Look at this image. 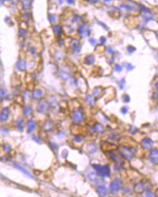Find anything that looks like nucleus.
<instances>
[{
  "label": "nucleus",
  "instance_id": "9d476101",
  "mask_svg": "<svg viewBox=\"0 0 158 197\" xmlns=\"http://www.w3.org/2000/svg\"><path fill=\"white\" fill-rule=\"evenodd\" d=\"M74 84H75V89H77L78 91H80L83 93L87 92V91H88L87 82H86L85 78L82 77L81 75L74 77Z\"/></svg>",
  "mask_w": 158,
  "mask_h": 197
},
{
  "label": "nucleus",
  "instance_id": "a19ab883",
  "mask_svg": "<svg viewBox=\"0 0 158 197\" xmlns=\"http://www.w3.org/2000/svg\"><path fill=\"white\" fill-rule=\"evenodd\" d=\"M129 112H130V109H129L128 106H123V107H121V109H120V112H121L122 114H124V115L128 114Z\"/></svg>",
  "mask_w": 158,
  "mask_h": 197
},
{
  "label": "nucleus",
  "instance_id": "a878e982",
  "mask_svg": "<svg viewBox=\"0 0 158 197\" xmlns=\"http://www.w3.org/2000/svg\"><path fill=\"white\" fill-rule=\"evenodd\" d=\"M43 97V91L41 89H34L33 91V98L35 100H40Z\"/></svg>",
  "mask_w": 158,
  "mask_h": 197
},
{
  "label": "nucleus",
  "instance_id": "1a4fd4ad",
  "mask_svg": "<svg viewBox=\"0 0 158 197\" xmlns=\"http://www.w3.org/2000/svg\"><path fill=\"white\" fill-rule=\"evenodd\" d=\"M150 184V181L148 180H145V179H143V180H140L138 182H136L134 185H133V191H135L136 193H140V194H143L144 192L147 189H150L149 187Z\"/></svg>",
  "mask_w": 158,
  "mask_h": 197
},
{
  "label": "nucleus",
  "instance_id": "37998d69",
  "mask_svg": "<svg viewBox=\"0 0 158 197\" xmlns=\"http://www.w3.org/2000/svg\"><path fill=\"white\" fill-rule=\"evenodd\" d=\"M125 69L128 71H133V69H134V66H133L132 63H127L125 66Z\"/></svg>",
  "mask_w": 158,
  "mask_h": 197
},
{
  "label": "nucleus",
  "instance_id": "6e6552de",
  "mask_svg": "<svg viewBox=\"0 0 158 197\" xmlns=\"http://www.w3.org/2000/svg\"><path fill=\"white\" fill-rule=\"evenodd\" d=\"M107 153L109 155V158L111 159L114 164H124L125 163V159L120 155L118 151L116 150V148L107 151Z\"/></svg>",
  "mask_w": 158,
  "mask_h": 197
},
{
  "label": "nucleus",
  "instance_id": "7c9ffc66",
  "mask_svg": "<svg viewBox=\"0 0 158 197\" xmlns=\"http://www.w3.org/2000/svg\"><path fill=\"white\" fill-rule=\"evenodd\" d=\"M88 42H89V44L91 45V46L94 47V48L99 44L98 40L96 39V38H94V37H91V36L90 37V38H88Z\"/></svg>",
  "mask_w": 158,
  "mask_h": 197
},
{
  "label": "nucleus",
  "instance_id": "2eb2a0df",
  "mask_svg": "<svg viewBox=\"0 0 158 197\" xmlns=\"http://www.w3.org/2000/svg\"><path fill=\"white\" fill-rule=\"evenodd\" d=\"M149 161L153 165H158V148H152V150H150L149 153Z\"/></svg>",
  "mask_w": 158,
  "mask_h": 197
},
{
  "label": "nucleus",
  "instance_id": "2f4dec72",
  "mask_svg": "<svg viewBox=\"0 0 158 197\" xmlns=\"http://www.w3.org/2000/svg\"><path fill=\"white\" fill-rule=\"evenodd\" d=\"M122 189H123V193H124V194H132L133 192V189L130 188L129 186L122 187Z\"/></svg>",
  "mask_w": 158,
  "mask_h": 197
},
{
  "label": "nucleus",
  "instance_id": "a211bd4d",
  "mask_svg": "<svg viewBox=\"0 0 158 197\" xmlns=\"http://www.w3.org/2000/svg\"><path fill=\"white\" fill-rule=\"evenodd\" d=\"M96 191L100 196H107L109 193V189L106 188L105 184H98L95 186Z\"/></svg>",
  "mask_w": 158,
  "mask_h": 197
},
{
  "label": "nucleus",
  "instance_id": "f03ea898",
  "mask_svg": "<svg viewBox=\"0 0 158 197\" xmlns=\"http://www.w3.org/2000/svg\"><path fill=\"white\" fill-rule=\"evenodd\" d=\"M67 46L73 55H76V56L80 55L82 51V43L80 38L76 36H70L68 39Z\"/></svg>",
  "mask_w": 158,
  "mask_h": 197
},
{
  "label": "nucleus",
  "instance_id": "b1692460",
  "mask_svg": "<svg viewBox=\"0 0 158 197\" xmlns=\"http://www.w3.org/2000/svg\"><path fill=\"white\" fill-rule=\"evenodd\" d=\"M27 128H28V132H33L36 129V122L33 119H30L27 122Z\"/></svg>",
  "mask_w": 158,
  "mask_h": 197
},
{
  "label": "nucleus",
  "instance_id": "49530a36",
  "mask_svg": "<svg viewBox=\"0 0 158 197\" xmlns=\"http://www.w3.org/2000/svg\"><path fill=\"white\" fill-rule=\"evenodd\" d=\"M97 24L99 26H101L103 29H104L105 31H107V32H109V27L106 25V24L104 22H101V21H97Z\"/></svg>",
  "mask_w": 158,
  "mask_h": 197
},
{
  "label": "nucleus",
  "instance_id": "a18cd8bd",
  "mask_svg": "<svg viewBox=\"0 0 158 197\" xmlns=\"http://www.w3.org/2000/svg\"><path fill=\"white\" fill-rule=\"evenodd\" d=\"M86 2L89 3L90 5L95 6V5H97L99 2H100V0H86Z\"/></svg>",
  "mask_w": 158,
  "mask_h": 197
},
{
  "label": "nucleus",
  "instance_id": "0eeeda50",
  "mask_svg": "<svg viewBox=\"0 0 158 197\" xmlns=\"http://www.w3.org/2000/svg\"><path fill=\"white\" fill-rule=\"evenodd\" d=\"M123 187V179L121 177H115L113 178L112 180L109 183V193H117L122 189Z\"/></svg>",
  "mask_w": 158,
  "mask_h": 197
},
{
  "label": "nucleus",
  "instance_id": "3c124183",
  "mask_svg": "<svg viewBox=\"0 0 158 197\" xmlns=\"http://www.w3.org/2000/svg\"><path fill=\"white\" fill-rule=\"evenodd\" d=\"M157 56H158V51H157Z\"/></svg>",
  "mask_w": 158,
  "mask_h": 197
},
{
  "label": "nucleus",
  "instance_id": "f704fd0d",
  "mask_svg": "<svg viewBox=\"0 0 158 197\" xmlns=\"http://www.w3.org/2000/svg\"><path fill=\"white\" fill-rule=\"evenodd\" d=\"M48 18H49L51 24H53V25L58 23V21H57V15H50Z\"/></svg>",
  "mask_w": 158,
  "mask_h": 197
},
{
  "label": "nucleus",
  "instance_id": "4c0bfd02",
  "mask_svg": "<svg viewBox=\"0 0 158 197\" xmlns=\"http://www.w3.org/2000/svg\"><path fill=\"white\" fill-rule=\"evenodd\" d=\"M98 42H99V44H100V45H103V46H105V45L107 44V42H108V38L105 35H102V36L99 37Z\"/></svg>",
  "mask_w": 158,
  "mask_h": 197
},
{
  "label": "nucleus",
  "instance_id": "79ce46f5",
  "mask_svg": "<svg viewBox=\"0 0 158 197\" xmlns=\"http://www.w3.org/2000/svg\"><path fill=\"white\" fill-rule=\"evenodd\" d=\"M150 98H152V101H158V91H153Z\"/></svg>",
  "mask_w": 158,
  "mask_h": 197
},
{
  "label": "nucleus",
  "instance_id": "ea45409f",
  "mask_svg": "<svg viewBox=\"0 0 158 197\" xmlns=\"http://www.w3.org/2000/svg\"><path fill=\"white\" fill-rule=\"evenodd\" d=\"M122 100L125 104H128V103L130 102V96L128 94V93H124V94L122 95Z\"/></svg>",
  "mask_w": 158,
  "mask_h": 197
},
{
  "label": "nucleus",
  "instance_id": "8fccbe9b",
  "mask_svg": "<svg viewBox=\"0 0 158 197\" xmlns=\"http://www.w3.org/2000/svg\"><path fill=\"white\" fill-rule=\"evenodd\" d=\"M4 97V91L2 89H0V100Z\"/></svg>",
  "mask_w": 158,
  "mask_h": 197
},
{
  "label": "nucleus",
  "instance_id": "423d86ee",
  "mask_svg": "<svg viewBox=\"0 0 158 197\" xmlns=\"http://www.w3.org/2000/svg\"><path fill=\"white\" fill-rule=\"evenodd\" d=\"M138 5L135 1L132 0H126L123 1L121 4L119 5V9L123 10L125 12H128L130 13H134V12H139L138 11Z\"/></svg>",
  "mask_w": 158,
  "mask_h": 197
},
{
  "label": "nucleus",
  "instance_id": "c9c22d12",
  "mask_svg": "<svg viewBox=\"0 0 158 197\" xmlns=\"http://www.w3.org/2000/svg\"><path fill=\"white\" fill-rule=\"evenodd\" d=\"M126 51L129 54H132L136 51V48L134 46H132V45H129V46H127Z\"/></svg>",
  "mask_w": 158,
  "mask_h": 197
},
{
  "label": "nucleus",
  "instance_id": "09e8293b",
  "mask_svg": "<svg viewBox=\"0 0 158 197\" xmlns=\"http://www.w3.org/2000/svg\"><path fill=\"white\" fill-rule=\"evenodd\" d=\"M65 2L67 3V5L71 6V7L75 5V0H65Z\"/></svg>",
  "mask_w": 158,
  "mask_h": 197
},
{
  "label": "nucleus",
  "instance_id": "5701e85b",
  "mask_svg": "<svg viewBox=\"0 0 158 197\" xmlns=\"http://www.w3.org/2000/svg\"><path fill=\"white\" fill-rule=\"evenodd\" d=\"M121 135L118 133V132H114V131H112L111 133L109 134V136L107 138L108 141H111V142H117V141L120 140V137Z\"/></svg>",
  "mask_w": 158,
  "mask_h": 197
},
{
  "label": "nucleus",
  "instance_id": "aec40b11",
  "mask_svg": "<svg viewBox=\"0 0 158 197\" xmlns=\"http://www.w3.org/2000/svg\"><path fill=\"white\" fill-rule=\"evenodd\" d=\"M64 30H65V33L69 36H74V34H77L76 27H74L73 25H69V24H67V25L64 26Z\"/></svg>",
  "mask_w": 158,
  "mask_h": 197
},
{
  "label": "nucleus",
  "instance_id": "473e14b6",
  "mask_svg": "<svg viewBox=\"0 0 158 197\" xmlns=\"http://www.w3.org/2000/svg\"><path fill=\"white\" fill-rule=\"evenodd\" d=\"M126 83H127V81H126V78H121L120 80L118 81V87H119V89H125V88H126Z\"/></svg>",
  "mask_w": 158,
  "mask_h": 197
},
{
  "label": "nucleus",
  "instance_id": "4be33fe9",
  "mask_svg": "<svg viewBox=\"0 0 158 197\" xmlns=\"http://www.w3.org/2000/svg\"><path fill=\"white\" fill-rule=\"evenodd\" d=\"M71 141H73V143L74 145H77V146H79V145L83 144V142H84V136L82 135V134L75 133V134H73V138H71Z\"/></svg>",
  "mask_w": 158,
  "mask_h": 197
},
{
  "label": "nucleus",
  "instance_id": "393cba45",
  "mask_svg": "<svg viewBox=\"0 0 158 197\" xmlns=\"http://www.w3.org/2000/svg\"><path fill=\"white\" fill-rule=\"evenodd\" d=\"M104 51H105V53H107L109 55V56H112V55H114V56H115V53H116L114 48H113L112 46H111V45L105 46Z\"/></svg>",
  "mask_w": 158,
  "mask_h": 197
},
{
  "label": "nucleus",
  "instance_id": "f257e3e1",
  "mask_svg": "<svg viewBox=\"0 0 158 197\" xmlns=\"http://www.w3.org/2000/svg\"><path fill=\"white\" fill-rule=\"evenodd\" d=\"M71 120L73 122V125L75 126H81L85 123L86 120V115L84 109L82 106H79L77 108H74L71 110V112L70 113Z\"/></svg>",
  "mask_w": 158,
  "mask_h": 197
},
{
  "label": "nucleus",
  "instance_id": "39448f33",
  "mask_svg": "<svg viewBox=\"0 0 158 197\" xmlns=\"http://www.w3.org/2000/svg\"><path fill=\"white\" fill-rule=\"evenodd\" d=\"M91 168L96 174L101 178L111 177V167L109 165H101V164H91Z\"/></svg>",
  "mask_w": 158,
  "mask_h": 197
},
{
  "label": "nucleus",
  "instance_id": "6ab92c4d",
  "mask_svg": "<svg viewBox=\"0 0 158 197\" xmlns=\"http://www.w3.org/2000/svg\"><path fill=\"white\" fill-rule=\"evenodd\" d=\"M10 114H11V110H10L9 108L3 109L1 113H0V121L2 123H6L10 118Z\"/></svg>",
  "mask_w": 158,
  "mask_h": 197
},
{
  "label": "nucleus",
  "instance_id": "9b49d317",
  "mask_svg": "<svg viewBox=\"0 0 158 197\" xmlns=\"http://www.w3.org/2000/svg\"><path fill=\"white\" fill-rule=\"evenodd\" d=\"M91 126H92V129H94V133L97 134V135H102V134H105L106 131H107L106 126L102 122H100V121H96V122H94Z\"/></svg>",
  "mask_w": 158,
  "mask_h": 197
},
{
  "label": "nucleus",
  "instance_id": "ddd939ff",
  "mask_svg": "<svg viewBox=\"0 0 158 197\" xmlns=\"http://www.w3.org/2000/svg\"><path fill=\"white\" fill-rule=\"evenodd\" d=\"M140 147L145 151H150L153 148V141L150 137H144L140 141Z\"/></svg>",
  "mask_w": 158,
  "mask_h": 197
},
{
  "label": "nucleus",
  "instance_id": "72a5a7b5",
  "mask_svg": "<svg viewBox=\"0 0 158 197\" xmlns=\"http://www.w3.org/2000/svg\"><path fill=\"white\" fill-rule=\"evenodd\" d=\"M114 171L117 172H121L125 170V165L124 164H114Z\"/></svg>",
  "mask_w": 158,
  "mask_h": 197
},
{
  "label": "nucleus",
  "instance_id": "bb28decb",
  "mask_svg": "<svg viewBox=\"0 0 158 197\" xmlns=\"http://www.w3.org/2000/svg\"><path fill=\"white\" fill-rule=\"evenodd\" d=\"M108 12H109V15H117L118 13L120 12V9H119V7L109 6V8H108Z\"/></svg>",
  "mask_w": 158,
  "mask_h": 197
},
{
  "label": "nucleus",
  "instance_id": "e433bc0d",
  "mask_svg": "<svg viewBox=\"0 0 158 197\" xmlns=\"http://www.w3.org/2000/svg\"><path fill=\"white\" fill-rule=\"evenodd\" d=\"M129 132L130 134H132V135H135V134H137L139 132V129H138V128L134 127V126H130L129 128Z\"/></svg>",
  "mask_w": 158,
  "mask_h": 197
},
{
  "label": "nucleus",
  "instance_id": "c03bdc74",
  "mask_svg": "<svg viewBox=\"0 0 158 197\" xmlns=\"http://www.w3.org/2000/svg\"><path fill=\"white\" fill-rule=\"evenodd\" d=\"M107 60H108V63L109 65H113L115 63V56L114 55H112V56H109Z\"/></svg>",
  "mask_w": 158,
  "mask_h": 197
},
{
  "label": "nucleus",
  "instance_id": "f3484780",
  "mask_svg": "<svg viewBox=\"0 0 158 197\" xmlns=\"http://www.w3.org/2000/svg\"><path fill=\"white\" fill-rule=\"evenodd\" d=\"M53 33L54 34L59 37V36H63L65 34V30H64V26H62L61 24L59 23H56L53 25Z\"/></svg>",
  "mask_w": 158,
  "mask_h": 197
},
{
  "label": "nucleus",
  "instance_id": "de8ad7c7",
  "mask_svg": "<svg viewBox=\"0 0 158 197\" xmlns=\"http://www.w3.org/2000/svg\"><path fill=\"white\" fill-rule=\"evenodd\" d=\"M24 113L25 116H30V109L29 108V106H26V108L24 109Z\"/></svg>",
  "mask_w": 158,
  "mask_h": 197
},
{
  "label": "nucleus",
  "instance_id": "f8f14e48",
  "mask_svg": "<svg viewBox=\"0 0 158 197\" xmlns=\"http://www.w3.org/2000/svg\"><path fill=\"white\" fill-rule=\"evenodd\" d=\"M83 65L85 67H92L96 63V56L94 53H88L83 57Z\"/></svg>",
  "mask_w": 158,
  "mask_h": 197
},
{
  "label": "nucleus",
  "instance_id": "58836bf2",
  "mask_svg": "<svg viewBox=\"0 0 158 197\" xmlns=\"http://www.w3.org/2000/svg\"><path fill=\"white\" fill-rule=\"evenodd\" d=\"M152 87L154 91H158V75H155L152 81Z\"/></svg>",
  "mask_w": 158,
  "mask_h": 197
},
{
  "label": "nucleus",
  "instance_id": "c756f323",
  "mask_svg": "<svg viewBox=\"0 0 158 197\" xmlns=\"http://www.w3.org/2000/svg\"><path fill=\"white\" fill-rule=\"evenodd\" d=\"M112 71L116 72V74H120V72L123 71V66L119 63H114L112 67Z\"/></svg>",
  "mask_w": 158,
  "mask_h": 197
},
{
  "label": "nucleus",
  "instance_id": "cd10ccee",
  "mask_svg": "<svg viewBox=\"0 0 158 197\" xmlns=\"http://www.w3.org/2000/svg\"><path fill=\"white\" fill-rule=\"evenodd\" d=\"M86 151H88V153H95L97 151V146L96 144H89L86 148Z\"/></svg>",
  "mask_w": 158,
  "mask_h": 197
},
{
  "label": "nucleus",
  "instance_id": "20e7f679",
  "mask_svg": "<svg viewBox=\"0 0 158 197\" xmlns=\"http://www.w3.org/2000/svg\"><path fill=\"white\" fill-rule=\"evenodd\" d=\"M120 155L127 161H132L135 157L136 150L132 146H127V145H119L116 147Z\"/></svg>",
  "mask_w": 158,
  "mask_h": 197
},
{
  "label": "nucleus",
  "instance_id": "c85d7f7f",
  "mask_svg": "<svg viewBox=\"0 0 158 197\" xmlns=\"http://www.w3.org/2000/svg\"><path fill=\"white\" fill-rule=\"evenodd\" d=\"M67 42H68V41H66V39H65L63 36L57 37V45L60 48H65V47H66L67 46Z\"/></svg>",
  "mask_w": 158,
  "mask_h": 197
},
{
  "label": "nucleus",
  "instance_id": "603ef678",
  "mask_svg": "<svg viewBox=\"0 0 158 197\" xmlns=\"http://www.w3.org/2000/svg\"><path fill=\"white\" fill-rule=\"evenodd\" d=\"M123 1H126V0H123Z\"/></svg>",
  "mask_w": 158,
  "mask_h": 197
},
{
  "label": "nucleus",
  "instance_id": "412c9836",
  "mask_svg": "<svg viewBox=\"0 0 158 197\" xmlns=\"http://www.w3.org/2000/svg\"><path fill=\"white\" fill-rule=\"evenodd\" d=\"M142 15V22H144L147 25V24H149L150 22H152L155 20L156 16L154 15L153 12L152 13H148V15Z\"/></svg>",
  "mask_w": 158,
  "mask_h": 197
},
{
  "label": "nucleus",
  "instance_id": "4468645a",
  "mask_svg": "<svg viewBox=\"0 0 158 197\" xmlns=\"http://www.w3.org/2000/svg\"><path fill=\"white\" fill-rule=\"evenodd\" d=\"M83 101L85 103V105L89 106L90 108H94V107L96 106V101H97V99H96L91 93L86 92L84 97H83Z\"/></svg>",
  "mask_w": 158,
  "mask_h": 197
},
{
  "label": "nucleus",
  "instance_id": "dca6fc26",
  "mask_svg": "<svg viewBox=\"0 0 158 197\" xmlns=\"http://www.w3.org/2000/svg\"><path fill=\"white\" fill-rule=\"evenodd\" d=\"M105 92V88L102 87V86H95V87L91 89V94L94 96L96 99L100 98L101 96L104 94Z\"/></svg>",
  "mask_w": 158,
  "mask_h": 197
},
{
  "label": "nucleus",
  "instance_id": "7ed1b4c3",
  "mask_svg": "<svg viewBox=\"0 0 158 197\" xmlns=\"http://www.w3.org/2000/svg\"><path fill=\"white\" fill-rule=\"evenodd\" d=\"M76 33L80 39H87L90 38L92 33L91 26L87 21H82L80 24L76 26Z\"/></svg>",
  "mask_w": 158,
  "mask_h": 197
}]
</instances>
